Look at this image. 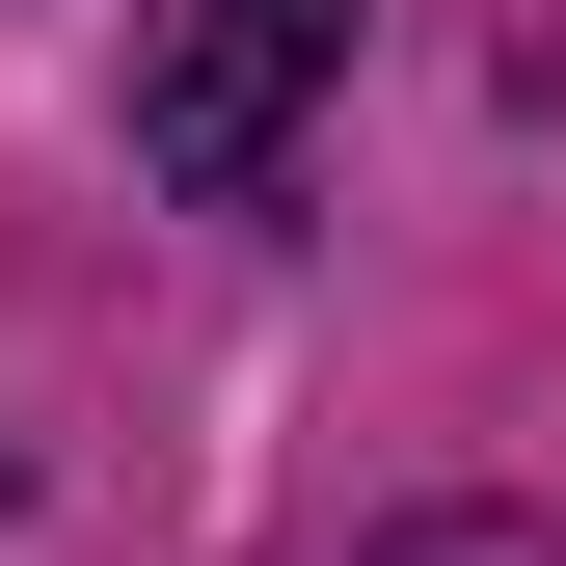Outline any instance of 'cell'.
Listing matches in <instances>:
<instances>
[{"instance_id": "1", "label": "cell", "mask_w": 566, "mask_h": 566, "mask_svg": "<svg viewBox=\"0 0 566 566\" xmlns=\"http://www.w3.org/2000/svg\"><path fill=\"white\" fill-rule=\"evenodd\" d=\"M324 82H350V0H135V163L189 217H270Z\"/></svg>"}, {"instance_id": "2", "label": "cell", "mask_w": 566, "mask_h": 566, "mask_svg": "<svg viewBox=\"0 0 566 566\" xmlns=\"http://www.w3.org/2000/svg\"><path fill=\"white\" fill-rule=\"evenodd\" d=\"M350 566H566L539 513H405V539H350Z\"/></svg>"}]
</instances>
